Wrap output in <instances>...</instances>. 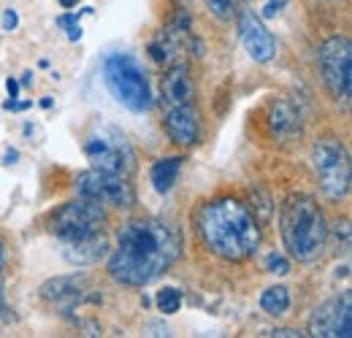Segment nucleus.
I'll use <instances>...</instances> for the list:
<instances>
[{
  "mask_svg": "<svg viewBox=\"0 0 352 338\" xmlns=\"http://www.w3.org/2000/svg\"><path fill=\"white\" fill-rule=\"evenodd\" d=\"M179 236L171 225L157 219H133L120 233L117 249L109 260V273L120 284L144 287L179 257Z\"/></svg>",
  "mask_w": 352,
  "mask_h": 338,
  "instance_id": "nucleus-1",
  "label": "nucleus"
},
{
  "mask_svg": "<svg viewBox=\"0 0 352 338\" xmlns=\"http://www.w3.org/2000/svg\"><path fill=\"white\" fill-rule=\"evenodd\" d=\"M198 230L209 252L228 262H241L258 249L261 225L255 214L236 198H217L198 216Z\"/></svg>",
  "mask_w": 352,
  "mask_h": 338,
  "instance_id": "nucleus-2",
  "label": "nucleus"
},
{
  "mask_svg": "<svg viewBox=\"0 0 352 338\" xmlns=\"http://www.w3.org/2000/svg\"><path fill=\"white\" fill-rule=\"evenodd\" d=\"M282 241L287 247L290 257L298 262H314L320 260L325 247H328V225L320 206L309 195H293L282 206V219H279Z\"/></svg>",
  "mask_w": 352,
  "mask_h": 338,
  "instance_id": "nucleus-3",
  "label": "nucleus"
},
{
  "mask_svg": "<svg viewBox=\"0 0 352 338\" xmlns=\"http://www.w3.org/2000/svg\"><path fill=\"white\" fill-rule=\"evenodd\" d=\"M103 82L117 103L131 109L135 114H144L152 109V92L144 68L133 60L131 54H109L103 63Z\"/></svg>",
  "mask_w": 352,
  "mask_h": 338,
  "instance_id": "nucleus-4",
  "label": "nucleus"
},
{
  "mask_svg": "<svg viewBox=\"0 0 352 338\" xmlns=\"http://www.w3.org/2000/svg\"><path fill=\"white\" fill-rule=\"evenodd\" d=\"M311 166L320 179L322 192L331 201H342L350 190V160L336 138H320L311 149Z\"/></svg>",
  "mask_w": 352,
  "mask_h": 338,
  "instance_id": "nucleus-5",
  "label": "nucleus"
},
{
  "mask_svg": "<svg viewBox=\"0 0 352 338\" xmlns=\"http://www.w3.org/2000/svg\"><path fill=\"white\" fill-rule=\"evenodd\" d=\"M85 155L95 170L131 176L135 168L131 144L117 127H98L85 144Z\"/></svg>",
  "mask_w": 352,
  "mask_h": 338,
  "instance_id": "nucleus-6",
  "label": "nucleus"
},
{
  "mask_svg": "<svg viewBox=\"0 0 352 338\" xmlns=\"http://www.w3.org/2000/svg\"><path fill=\"white\" fill-rule=\"evenodd\" d=\"M320 71L328 92L336 100H347L352 89V46L347 36H331L320 46Z\"/></svg>",
  "mask_w": 352,
  "mask_h": 338,
  "instance_id": "nucleus-7",
  "label": "nucleus"
},
{
  "mask_svg": "<svg viewBox=\"0 0 352 338\" xmlns=\"http://www.w3.org/2000/svg\"><path fill=\"white\" fill-rule=\"evenodd\" d=\"M103 222H106V212L100 209V203L89 201V198H79V201L65 203L60 212L54 214L52 230L60 241H71V238L100 233Z\"/></svg>",
  "mask_w": 352,
  "mask_h": 338,
  "instance_id": "nucleus-8",
  "label": "nucleus"
},
{
  "mask_svg": "<svg viewBox=\"0 0 352 338\" xmlns=\"http://www.w3.org/2000/svg\"><path fill=\"white\" fill-rule=\"evenodd\" d=\"M76 190L82 198L98 201V203H111L117 209H131L135 203L131 181H125V176L117 173H106V170H87L76 179Z\"/></svg>",
  "mask_w": 352,
  "mask_h": 338,
  "instance_id": "nucleus-9",
  "label": "nucleus"
},
{
  "mask_svg": "<svg viewBox=\"0 0 352 338\" xmlns=\"http://www.w3.org/2000/svg\"><path fill=\"white\" fill-rule=\"evenodd\" d=\"M309 336L350 338L352 336V295L344 293L336 300L322 303L309 319Z\"/></svg>",
  "mask_w": 352,
  "mask_h": 338,
  "instance_id": "nucleus-10",
  "label": "nucleus"
},
{
  "mask_svg": "<svg viewBox=\"0 0 352 338\" xmlns=\"http://www.w3.org/2000/svg\"><path fill=\"white\" fill-rule=\"evenodd\" d=\"M239 33H241V43L247 49V54L255 60V63H271L274 54H276V41L274 36L265 30V25L252 14V11H244L241 19H239Z\"/></svg>",
  "mask_w": 352,
  "mask_h": 338,
  "instance_id": "nucleus-11",
  "label": "nucleus"
},
{
  "mask_svg": "<svg viewBox=\"0 0 352 338\" xmlns=\"http://www.w3.org/2000/svg\"><path fill=\"white\" fill-rule=\"evenodd\" d=\"M166 133L171 135V141L179 146H192L198 141V114L190 106H168V114L163 120Z\"/></svg>",
  "mask_w": 352,
  "mask_h": 338,
  "instance_id": "nucleus-12",
  "label": "nucleus"
},
{
  "mask_svg": "<svg viewBox=\"0 0 352 338\" xmlns=\"http://www.w3.org/2000/svg\"><path fill=\"white\" fill-rule=\"evenodd\" d=\"M268 122H271V133H274V138H276L279 144H298L301 135H304L301 117H298V111H296L287 100H276V103L271 106Z\"/></svg>",
  "mask_w": 352,
  "mask_h": 338,
  "instance_id": "nucleus-13",
  "label": "nucleus"
},
{
  "mask_svg": "<svg viewBox=\"0 0 352 338\" xmlns=\"http://www.w3.org/2000/svg\"><path fill=\"white\" fill-rule=\"evenodd\" d=\"M85 279L82 276H60V279H52L41 287V297L46 303L57 306V308H65L71 311L82 297H85Z\"/></svg>",
  "mask_w": 352,
  "mask_h": 338,
  "instance_id": "nucleus-14",
  "label": "nucleus"
},
{
  "mask_svg": "<svg viewBox=\"0 0 352 338\" xmlns=\"http://www.w3.org/2000/svg\"><path fill=\"white\" fill-rule=\"evenodd\" d=\"M106 252H109V244H106L103 233H92V236L63 241V257L71 265H92L100 257H106Z\"/></svg>",
  "mask_w": 352,
  "mask_h": 338,
  "instance_id": "nucleus-15",
  "label": "nucleus"
},
{
  "mask_svg": "<svg viewBox=\"0 0 352 338\" xmlns=\"http://www.w3.org/2000/svg\"><path fill=\"white\" fill-rule=\"evenodd\" d=\"M163 100L168 106H190L195 100V84L187 65H174L163 76Z\"/></svg>",
  "mask_w": 352,
  "mask_h": 338,
  "instance_id": "nucleus-16",
  "label": "nucleus"
},
{
  "mask_svg": "<svg viewBox=\"0 0 352 338\" xmlns=\"http://www.w3.org/2000/svg\"><path fill=\"white\" fill-rule=\"evenodd\" d=\"M179 170H182V157H166V160H157V163L152 166V173H149L152 187H155L160 195H166V192L176 184Z\"/></svg>",
  "mask_w": 352,
  "mask_h": 338,
  "instance_id": "nucleus-17",
  "label": "nucleus"
},
{
  "mask_svg": "<svg viewBox=\"0 0 352 338\" xmlns=\"http://www.w3.org/2000/svg\"><path fill=\"white\" fill-rule=\"evenodd\" d=\"M261 308H263L268 317L287 314V308H290V293H287V287H282V284L268 287L263 295H261Z\"/></svg>",
  "mask_w": 352,
  "mask_h": 338,
  "instance_id": "nucleus-18",
  "label": "nucleus"
},
{
  "mask_svg": "<svg viewBox=\"0 0 352 338\" xmlns=\"http://www.w3.org/2000/svg\"><path fill=\"white\" fill-rule=\"evenodd\" d=\"M155 303H157V308L163 314H176L182 308V295H179V290H174V287H166V290L157 293Z\"/></svg>",
  "mask_w": 352,
  "mask_h": 338,
  "instance_id": "nucleus-19",
  "label": "nucleus"
},
{
  "mask_svg": "<svg viewBox=\"0 0 352 338\" xmlns=\"http://www.w3.org/2000/svg\"><path fill=\"white\" fill-rule=\"evenodd\" d=\"M206 5H209V11L217 19H222V22H228L236 14V0H206Z\"/></svg>",
  "mask_w": 352,
  "mask_h": 338,
  "instance_id": "nucleus-20",
  "label": "nucleus"
},
{
  "mask_svg": "<svg viewBox=\"0 0 352 338\" xmlns=\"http://www.w3.org/2000/svg\"><path fill=\"white\" fill-rule=\"evenodd\" d=\"M265 271H271V273H279V276H285V273L290 271V262H287L285 257H279V254H271V257L265 260Z\"/></svg>",
  "mask_w": 352,
  "mask_h": 338,
  "instance_id": "nucleus-21",
  "label": "nucleus"
},
{
  "mask_svg": "<svg viewBox=\"0 0 352 338\" xmlns=\"http://www.w3.org/2000/svg\"><path fill=\"white\" fill-rule=\"evenodd\" d=\"M16 25H19V16H16L14 11H6V14H3V30L14 33V30H16Z\"/></svg>",
  "mask_w": 352,
  "mask_h": 338,
  "instance_id": "nucleus-22",
  "label": "nucleus"
},
{
  "mask_svg": "<svg viewBox=\"0 0 352 338\" xmlns=\"http://www.w3.org/2000/svg\"><path fill=\"white\" fill-rule=\"evenodd\" d=\"M76 25H79V16H74V14L57 16V27H63V30H71V27H76Z\"/></svg>",
  "mask_w": 352,
  "mask_h": 338,
  "instance_id": "nucleus-23",
  "label": "nucleus"
},
{
  "mask_svg": "<svg viewBox=\"0 0 352 338\" xmlns=\"http://www.w3.org/2000/svg\"><path fill=\"white\" fill-rule=\"evenodd\" d=\"M268 336H274V338H301L304 333H298V330H293V328H276V330H271Z\"/></svg>",
  "mask_w": 352,
  "mask_h": 338,
  "instance_id": "nucleus-24",
  "label": "nucleus"
},
{
  "mask_svg": "<svg viewBox=\"0 0 352 338\" xmlns=\"http://www.w3.org/2000/svg\"><path fill=\"white\" fill-rule=\"evenodd\" d=\"M282 5H287V0H268V5H265L263 16H276V14L282 11Z\"/></svg>",
  "mask_w": 352,
  "mask_h": 338,
  "instance_id": "nucleus-25",
  "label": "nucleus"
},
{
  "mask_svg": "<svg viewBox=\"0 0 352 338\" xmlns=\"http://www.w3.org/2000/svg\"><path fill=\"white\" fill-rule=\"evenodd\" d=\"M0 319H3L6 325H11V322H14V317L8 314V306H6V300H3V287H0Z\"/></svg>",
  "mask_w": 352,
  "mask_h": 338,
  "instance_id": "nucleus-26",
  "label": "nucleus"
},
{
  "mask_svg": "<svg viewBox=\"0 0 352 338\" xmlns=\"http://www.w3.org/2000/svg\"><path fill=\"white\" fill-rule=\"evenodd\" d=\"M16 160H19V152H16V149H8V152H6V160H3V163H6V166H14Z\"/></svg>",
  "mask_w": 352,
  "mask_h": 338,
  "instance_id": "nucleus-27",
  "label": "nucleus"
},
{
  "mask_svg": "<svg viewBox=\"0 0 352 338\" xmlns=\"http://www.w3.org/2000/svg\"><path fill=\"white\" fill-rule=\"evenodd\" d=\"M68 38H71V41H79V38H82V27H79V25L71 27V30H68Z\"/></svg>",
  "mask_w": 352,
  "mask_h": 338,
  "instance_id": "nucleus-28",
  "label": "nucleus"
},
{
  "mask_svg": "<svg viewBox=\"0 0 352 338\" xmlns=\"http://www.w3.org/2000/svg\"><path fill=\"white\" fill-rule=\"evenodd\" d=\"M6 87H8V92L16 98V92H19V82H16V79H8V82H6Z\"/></svg>",
  "mask_w": 352,
  "mask_h": 338,
  "instance_id": "nucleus-29",
  "label": "nucleus"
},
{
  "mask_svg": "<svg viewBox=\"0 0 352 338\" xmlns=\"http://www.w3.org/2000/svg\"><path fill=\"white\" fill-rule=\"evenodd\" d=\"M3 262H6V249H3V241H0V268H3Z\"/></svg>",
  "mask_w": 352,
  "mask_h": 338,
  "instance_id": "nucleus-30",
  "label": "nucleus"
},
{
  "mask_svg": "<svg viewBox=\"0 0 352 338\" xmlns=\"http://www.w3.org/2000/svg\"><path fill=\"white\" fill-rule=\"evenodd\" d=\"M60 3H63V5H65V8H71V5H76V3H79V0H60Z\"/></svg>",
  "mask_w": 352,
  "mask_h": 338,
  "instance_id": "nucleus-31",
  "label": "nucleus"
},
{
  "mask_svg": "<svg viewBox=\"0 0 352 338\" xmlns=\"http://www.w3.org/2000/svg\"><path fill=\"white\" fill-rule=\"evenodd\" d=\"M176 3H179L182 8H187V5H190V0H176Z\"/></svg>",
  "mask_w": 352,
  "mask_h": 338,
  "instance_id": "nucleus-32",
  "label": "nucleus"
}]
</instances>
